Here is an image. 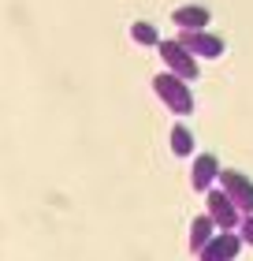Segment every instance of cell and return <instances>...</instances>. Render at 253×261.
Wrapping results in <instances>:
<instances>
[{
	"instance_id": "cell-1",
	"label": "cell",
	"mask_w": 253,
	"mask_h": 261,
	"mask_svg": "<svg viewBox=\"0 0 253 261\" xmlns=\"http://www.w3.org/2000/svg\"><path fill=\"white\" fill-rule=\"evenodd\" d=\"M153 93L160 97L175 116H190L194 112V90H190L186 79H179L175 71H164V75L153 79Z\"/></svg>"
},
{
	"instance_id": "cell-2",
	"label": "cell",
	"mask_w": 253,
	"mask_h": 261,
	"mask_svg": "<svg viewBox=\"0 0 253 261\" xmlns=\"http://www.w3.org/2000/svg\"><path fill=\"white\" fill-rule=\"evenodd\" d=\"M160 60H164V67L167 71H175L179 79H186V82H194L198 79V56L186 49L179 38H160Z\"/></svg>"
},
{
	"instance_id": "cell-3",
	"label": "cell",
	"mask_w": 253,
	"mask_h": 261,
	"mask_svg": "<svg viewBox=\"0 0 253 261\" xmlns=\"http://www.w3.org/2000/svg\"><path fill=\"white\" fill-rule=\"evenodd\" d=\"M220 187L231 194V201L238 205L242 217H253V179L249 175H242L238 168H223L220 172Z\"/></svg>"
},
{
	"instance_id": "cell-4",
	"label": "cell",
	"mask_w": 253,
	"mask_h": 261,
	"mask_svg": "<svg viewBox=\"0 0 253 261\" xmlns=\"http://www.w3.org/2000/svg\"><path fill=\"white\" fill-rule=\"evenodd\" d=\"M205 205H209V217L216 220V228H238V220H242V213H238V205L231 201V194L223 191H216V187H209V191H205Z\"/></svg>"
},
{
	"instance_id": "cell-5",
	"label": "cell",
	"mask_w": 253,
	"mask_h": 261,
	"mask_svg": "<svg viewBox=\"0 0 253 261\" xmlns=\"http://www.w3.org/2000/svg\"><path fill=\"white\" fill-rule=\"evenodd\" d=\"M179 41H183L198 60H220L223 56V38H216L209 30H179Z\"/></svg>"
},
{
	"instance_id": "cell-6",
	"label": "cell",
	"mask_w": 253,
	"mask_h": 261,
	"mask_svg": "<svg viewBox=\"0 0 253 261\" xmlns=\"http://www.w3.org/2000/svg\"><path fill=\"white\" fill-rule=\"evenodd\" d=\"M238 250H242V235L231 231V228H220L198 257H201V261H235Z\"/></svg>"
},
{
	"instance_id": "cell-7",
	"label": "cell",
	"mask_w": 253,
	"mask_h": 261,
	"mask_svg": "<svg viewBox=\"0 0 253 261\" xmlns=\"http://www.w3.org/2000/svg\"><path fill=\"white\" fill-rule=\"evenodd\" d=\"M216 179H220V161H216L212 153H198L194 168H190V187H194V191H209Z\"/></svg>"
},
{
	"instance_id": "cell-8",
	"label": "cell",
	"mask_w": 253,
	"mask_h": 261,
	"mask_svg": "<svg viewBox=\"0 0 253 261\" xmlns=\"http://www.w3.org/2000/svg\"><path fill=\"white\" fill-rule=\"evenodd\" d=\"M175 27L179 30H205V27H209V8H205V4H183V8H175Z\"/></svg>"
},
{
	"instance_id": "cell-9",
	"label": "cell",
	"mask_w": 253,
	"mask_h": 261,
	"mask_svg": "<svg viewBox=\"0 0 253 261\" xmlns=\"http://www.w3.org/2000/svg\"><path fill=\"white\" fill-rule=\"evenodd\" d=\"M216 235V220L209 217V213H205V217H198L194 224H190V250L194 254H201L205 246H209V239Z\"/></svg>"
},
{
	"instance_id": "cell-10",
	"label": "cell",
	"mask_w": 253,
	"mask_h": 261,
	"mask_svg": "<svg viewBox=\"0 0 253 261\" xmlns=\"http://www.w3.org/2000/svg\"><path fill=\"white\" fill-rule=\"evenodd\" d=\"M130 38H134V45H142V49H156V45H160V30H156L153 22H130Z\"/></svg>"
},
{
	"instance_id": "cell-11",
	"label": "cell",
	"mask_w": 253,
	"mask_h": 261,
	"mask_svg": "<svg viewBox=\"0 0 253 261\" xmlns=\"http://www.w3.org/2000/svg\"><path fill=\"white\" fill-rule=\"evenodd\" d=\"M172 153H175V157H190V153H194V135H190L186 123L172 127Z\"/></svg>"
},
{
	"instance_id": "cell-12",
	"label": "cell",
	"mask_w": 253,
	"mask_h": 261,
	"mask_svg": "<svg viewBox=\"0 0 253 261\" xmlns=\"http://www.w3.org/2000/svg\"><path fill=\"white\" fill-rule=\"evenodd\" d=\"M238 235H242V243L253 246V217H242V220H238Z\"/></svg>"
}]
</instances>
